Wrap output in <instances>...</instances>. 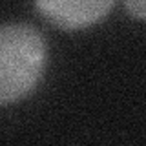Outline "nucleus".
<instances>
[{"instance_id": "obj_1", "label": "nucleus", "mask_w": 146, "mask_h": 146, "mask_svg": "<svg viewBox=\"0 0 146 146\" xmlns=\"http://www.w3.org/2000/svg\"><path fill=\"white\" fill-rule=\"evenodd\" d=\"M46 64L48 42L35 26H0V106L27 97L42 79Z\"/></svg>"}, {"instance_id": "obj_2", "label": "nucleus", "mask_w": 146, "mask_h": 146, "mask_svg": "<svg viewBox=\"0 0 146 146\" xmlns=\"http://www.w3.org/2000/svg\"><path fill=\"white\" fill-rule=\"evenodd\" d=\"M115 2L117 0H35V7L49 24L75 31L108 17Z\"/></svg>"}, {"instance_id": "obj_3", "label": "nucleus", "mask_w": 146, "mask_h": 146, "mask_svg": "<svg viewBox=\"0 0 146 146\" xmlns=\"http://www.w3.org/2000/svg\"><path fill=\"white\" fill-rule=\"evenodd\" d=\"M124 6L131 17H135L137 20H144V17H146L144 0H124Z\"/></svg>"}]
</instances>
